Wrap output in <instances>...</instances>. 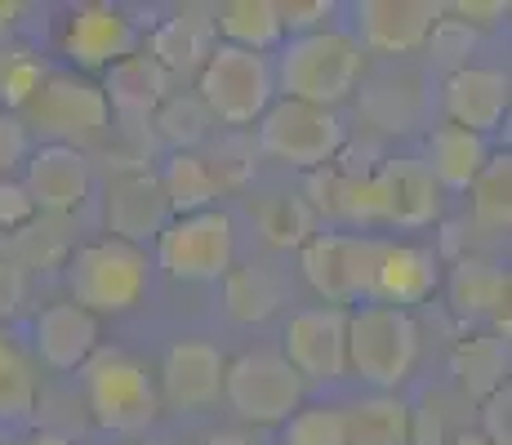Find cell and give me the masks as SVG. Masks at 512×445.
<instances>
[{
    "instance_id": "obj_1",
    "label": "cell",
    "mask_w": 512,
    "mask_h": 445,
    "mask_svg": "<svg viewBox=\"0 0 512 445\" xmlns=\"http://www.w3.org/2000/svg\"><path fill=\"white\" fill-rule=\"evenodd\" d=\"M361 72H366V49L352 41V32L321 27V32L290 36L281 45V58L272 67V85L290 103H312L334 112L357 89Z\"/></svg>"
},
{
    "instance_id": "obj_2",
    "label": "cell",
    "mask_w": 512,
    "mask_h": 445,
    "mask_svg": "<svg viewBox=\"0 0 512 445\" xmlns=\"http://www.w3.org/2000/svg\"><path fill=\"white\" fill-rule=\"evenodd\" d=\"M152 285V263L139 245L125 241H90L67 259V290H72V303L85 308L90 316H116L130 312L134 303L147 294Z\"/></svg>"
},
{
    "instance_id": "obj_3",
    "label": "cell",
    "mask_w": 512,
    "mask_h": 445,
    "mask_svg": "<svg viewBox=\"0 0 512 445\" xmlns=\"http://www.w3.org/2000/svg\"><path fill=\"white\" fill-rule=\"evenodd\" d=\"M272 63L268 54L254 49H236V45H214L205 67L196 72V98L205 103L210 121L223 125H254L263 112L272 107Z\"/></svg>"
},
{
    "instance_id": "obj_4",
    "label": "cell",
    "mask_w": 512,
    "mask_h": 445,
    "mask_svg": "<svg viewBox=\"0 0 512 445\" xmlns=\"http://www.w3.org/2000/svg\"><path fill=\"white\" fill-rule=\"evenodd\" d=\"M419 361V325L410 312L366 303L348 312V370L374 388H397Z\"/></svg>"
},
{
    "instance_id": "obj_5",
    "label": "cell",
    "mask_w": 512,
    "mask_h": 445,
    "mask_svg": "<svg viewBox=\"0 0 512 445\" xmlns=\"http://www.w3.org/2000/svg\"><path fill=\"white\" fill-rule=\"evenodd\" d=\"M18 121L27 125V134H45L49 143L58 147H76L81 152L85 143H98L112 125V107H107L103 89L85 76H45L41 89L27 98V107L18 112Z\"/></svg>"
},
{
    "instance_id": "obj_6",
    "label": "cell",
    "mask_w": 512,
    "mask_h": 445,
    "mask_svg": "<svg viewBox=\"0 0 512 445\" xmlns=\"http://www.w3.org/2000/svg\"><path fill=\"white\" fill-rule=\"evenodd\" d=\"M85 401L90 419L107 432H143L161 414V392L152 374L125 352H94L85 361Z\"/></svg>"
},
{
    "instance_id": "obj_7",
    "label": "cell",
    "mask_w": 512,
    "mask_h": 445,
    "mask_svg": "<svg viewBox=\"0 0 512 445\" xmlns=\"http://www.w3.org/2000/svg\"><path fill=\"white\" fill-rule=\"evenodd\" d=\"M343 138H348V130H343L339 112H330V107L277 98L259 116V152H268L272 161L303 174L334 165V156L343 152Z\"/></svg>"
},
{
    "instance_id": "obj_8",
    "label": "cell",
    "mask_w": 512,
    "mask_h": 445,
    "mask_svg": "<svg viewBox=\"0 0 512 445\" xmlns=\"http://www.w3.org/2000/svg\"><path fill=\"white\" fill-rule=\"evenodd\" d=\"M236 259V227L223 210L179 214L156 236V263L174 281H223Z\"/></svg>"
},
{
    "instance_id": "obj_9",
    "label": "cell",
    "mask_w": 512,
    "mask_h": 445,
    "mask_svg": "<svg viewBox=\"0 0 512 445\" xmlns=\"http://www.w3.org/2000/svg\"><path fill=\"white\" fill-rule=\"evenodd\" d=\"M223 397L245 423H285L303 405V379L281 352L254 348L223 365Z\"/></svg>"
},
{
    "instance_id": "obj_10",
    "label": "cell",
    "mask_w": 512,
    "mask_h": 445,
    "mask_svg": "<svg viewBox=\"0 0 512 445\" xmlns=\"http://www.w3.org/2000/svg\"><path fill=\"white\" fill-rule=\"evenodd\" d=\"M383 241L348 232H317L303 245V276L326 299V308H343L352 299L374 294V267H379Z\"/></svg>"
},
{
    "instance_id": "obj_11",
    "label": "cell",
    "mask_w": 512,
    "mask_h": 445,
    "mask_svg": "<svg viewBox=\"0 0 512 445\" xmlns=\"http://www.w3.org/2000/svg\"><path fill=\"white\" fill-rule=\"evenodd\" d=\"M285 365L299 379L334 383L348 374V312L343 308H303L285 325Z\"/></svg>"
},
{
    "instance_id": "obj_12",
    "label": "cell",
    "mask_w": 512,
    "mask_h": 445,
    "mask_svg": "<svg viewBox=\"0 0 512 445\" xmlns=\"http://www.w3.org/2000/svg\"><path fill=\"white\" fill-rule=\"evenodd\" d=\"M357 41L361 49L374 54H410L423 49L437 27V18L446 14V5L437 0H361L357 9Z\"/></svg>"
},
{
    "instance_id": "obj_13",
    "label": "cell",
    "mask_w": 512,
    "mask_h": 445,
    "mask_svg": "<svg viewBox=\"0 0 512 445\" xmlns=\"http://www.w3.org/2000/svg\"><path fill=\"white\" fill-rule=\"evenodd\" d=\"M139 49V27L121 14L116 5H76L63 23V54L85 72L98 67H116L121 58H130Z\"/></svg>"
},
{
    "instance_id": "obj_14",
    "label": "cell",
    "mask_w": 512,
    "mask_h": 445,
    "mask_svg": "<svg viewBox=\"0 0 512 445\" xmlns=\"http://www.w3.org/2000/svg\"><path fill=\"white\" fill-rule=\"evenodd\" d=\"M27 174H23V187L32 196V205L49 219H63V214L81 210L90 201V187H94V174H90V161L85 152L76 147H58V143H45L27 156Z\"/></svg>"
},
{
    "instance_id": "obj_15",
    "label": "cell",
    "mask_w": 512,
    "mask_h": 445,
    "mask_svg": "<svg viewBox=\"0 0 512 445\" xmlns=\"http://www.w3.org/2000/svg\"><path fill=\"white\" fill-rule=\"evenodd\" d=\"M103 219L107 236L125 245H139L147 236H161V227L170 223V205H165L161 178L152 170H134V174H112L103 192Z\"/></svg>"
},
{
    "instance_id": "obj_16",
    "label": "cell",
    "mask_w": 512,
    "mask_h": 445,
    "mask_svg": "<svg viewBox=\"0 0 512 445\" xmlns=\"http://www.w3.org/2000/svg\"><path fill=\"white\" fill-rule=\"evenodd\" d=\"M223 352L205 339H179L161 365V401L174 410H205L223 397Z\"/></svg>"
},
{
    "instance_id": "obj_17",
    "label": "cell",
    "mask_w": 512,
    "mask_h": 445,
    "mask_svg": "<svg viewBox=\"0 0 512 445\" xmlns=\"http://www.w3.org/2000/svg\"><path fill=\"white\" fill-rule=\"evenodd\" d=\"M508 76L499 67H459L446 76L441 103H446V121L459 125L468 134L486 138L490 130H499L508 116Z\"/></svg>"
},
{
    "instance_id": "obj_18",
    "label": "cell",
    "mask_w": 512,
    "mask_h": 445,
    "mask_svg": "<svg viewBox=\"0 0 512 445\" xmlns=\"http://www.w3.org/2000/svg\"><path fill=\"white\" fill-rule=\"evenodd\" d=\"M32 348L49 370H85V361L98 352V316L67 303H49L32 321Z\"/></svg>"
},
{
    "instance_id": "obj_19",
    "label": "cell",
    "mask_w": 512,
    "mask_h": 445,
    "mask_svg": "<svg viewBox=\"0 0 512 445\" xmlns=\"http://www.w3.org/2000/svg\"><path fill=\"white\" fill-rule=\"evenodd\" d=\"M441 272H437V259L432 250L423 245H397V241H383L379 250V267H374V294L370 303H383V308H419L423 299H432L437 290Z\"/></svg>"
},
{
    "instance_id": "obj_20",
    "label": "cell",
    "mask_w": 512,
    "mask_h": 445,
    "mask_svg": "<svg viewBox=\"0 0 512 445\" xmlns=\"http://www.w3.org/2000/svg\"><path fill=\"white\" fill-rule=\"evenodd\" d=\"M383 192V223L392 227H428L441 219V187L423 161H383L379 170Z\"/></svg>"
},
{
    "instance_id": "obj_21",
    "label": "cell",
    "mask_w": 512,
    "mask_h": 445,
    "mask_svg": "<svg viewBox=\"0 0 512 445\" xmlns=\"http://www.w3.org/2000/svg\"><path fill=\"white\" fill-rule=\"evenodd\" d=\"M219 45V32H214V9L205 5H183L174 18H165L152 32V45L147 54L165 67V76H196L210 58V49Z\"/></svg>"
},
{
    "instance_id": "obj_22",
    "label": "cell",
    "mask_w": 512,
    "mask_h": 445,
    "mask_svg": "<svg viewBox=\"0 0 512 445\" xmlns=\"http://www.w3.org/2000/svg\"><path fill=\"white\" fill-rule=\"evenodd\" d=\"M98 89H103L107 107L121 112V121H152V112L170 98V76L147 49H134L130 58L107 67V81Z\"/></svg>"
},
{
    "instance_id": "obj_23",
    "label": "cell",
    "mask_w": 512,
    "mask_h": 445,
    "mask_svg": "<svg viewBox=\"0 0 512 445\" xmlns=\"http://www.w3.org/2000/svg\"><path fill=\"white\" fill-rule=\"evenodd\" d=\"M490 152H486V138L481 134H468L459 125H437L428 134V174L437 178L441 192H468L472 178L486 170Z\"/></svg>"
},
{
    "instance_id": "obj_24",
    "label": "cell",
    "mask_w": 512,
    "mask_h": 445,
    "mask_svg": "<svg viewBox=\"0 0 512 445\" xmlns=\"http://www.w3.org/2000/svg\"><path fill=\"white\" fill-rule=\"evenodd\" d=\"M446 290H450V308L459 316H495L508 308L512 276H508V267L464 254V259L455 263V272H450Z\"/></svg>"
},
{
    "instance_id": "obj_25",
    "label": "cell",
    "mask_w": 512,
    "mask_h": 445,
    "mask_svg": "<svg viewBox=\"0 0 512 445\" xmlns=\"http://www.w3.org/2000/svg\"><path fill=\"white\" fill-rule=\"evenodd\" d=\"M450 370H455L464 397L486 401L490 392L508 388V343H499L495 334H468L450 352Z\"/></svg>"
},
{
    "instance_id": "obj_26",
    "label": "cell",
    "mask_w": 512,
    "mask_h": 445,
    "mask_svg": "<svg viewBox=\"0 0 512 445\" xmlns=\"http://www.w3.org/2000/svg\"><path fill=\"white\" fill-rule=\"evenodd\" d=\"M348 445H410V405L392 392L343 405Z\"/></svg>"
},
{
    "instance_id": "obj_27",
    "label": "cell",
    "mask_w": 512,
    "mask_h": 445,
    "mask_svg": "<svg viewBox=\"0 0 512 445\" xmlns=\"http://www.w3.org/2000/svg\"><path fill=\"white\" fill-rule=\"evenodd\" d=\"M214 32L223 36V45L263 54L281 41L277 0H228V5L214 9Z\"/></svg>"
},
{
    "instance_id": "obj_28",
    "label": "cell",
    "mask_w": 512,
    "mask_h": 445,
    "mask_svg": "<svg viewBox=\"0 0 512 445\" xmlns=\"http://www.w3.org/2000/svg\"><path fill=\"white\" fill-rule=\"evenodd\" d=\"M161 178V192H165V205H170V219L179 214H201V210H214V196H219V183H214L210 165L205 156L196 152H174L165 161V170L156 174Z\"/></svg>"
},
{
    "instance_id": "obj_29",
    "label": "cell",
    "mask_w": 512,
    "mask_h": 445,
    "mask_svg": "<svg viewBox=\"0 0 512 445\" xmlns=\"http://www.w3.org/2000/svg\"><path fill=\"white\" fill-rule=\"evenodd\" d=\"M254 223H259V236L277 250H303V245L317 236V214L308 210L303 196H263V201L250 205Z\"/></svg>"
},
{
    "instance_id": "obj_30",
    "label": "cell",
    "mask_w": 512,
    "mask_h": 445,
    "mask_svg": "<svg viewBox=\"0 0 512 445\" xmlns=\"http://www.w3.org/2000/svg\"><path fill=\"white\" fill-rule=\"evenodd\" d=\"M223 294H228V312L232 321L241 325H254V321H268L281 303V281L277 272H268L263 263H245V267H232L223 276Z\"/></svg>"
},
{
    "instance_id": "obj_31",
    "label": "cell",
    "mask_w": 512,
    "mask_h": 445,
    "mask_svg": "<svg viewBox=\"0 0 512 445\" xmlns=\"http://www.w3.org/2000/svg\"><path fill=\"white\" fill-rule=\"evenodd\" d=\"M472 223L481 232L499 236L512 227V161L508 156H490L486 170L472 178Z\"/></svg>"
},
{
    "instance_id": "obj_32",
    "label": "cell",
    "mask_w": 512,
    "mask_h": 445,
    "mask_svg": "<svg viewBox=\"0 0 512 445\" xmlns=\"http://www.w3.org/2000/svg\"><path fill=\"white\" fill-rule=\"evenodd\" d=\"M36 410V365L32 356L0 330V423H23Z\"/></svg>"
},
{
    "instance_id": "obj_33",
    "label": "cell",
    "mask_w": 512,
    "mask_h": 445,
    "mask_svg": "<svg viewBox=\"0 0 512 445\" xmlns=\"http://www.w3.org/2000/svg\"><path fill=\"white\" fill-rule=\"evenodd\" d=\"M45 76H49V67H45V58L36 54V49L0 41V103H5L14 116L23 112L27 98L41 89Z\"/></svg>"
},
{
    "instance_id": "obj_34",
    "label": "cell",
    "mask_w": 512,
    "mask_h": 445,
    "mask_svg": "<svg viewBox=\"0 0 512 445\" xmlns=\"http://www.w3.org/2000/svg\"><path fill=\"white\" fill-rule=\"evenodd\" d=\"M152 130L161 134L165 143L179 147V152H187V147L201 143L205 130H210V112H205V103L196 98V89L192 94H174L170 89V98L152 112Z\"/></svg>"
},
{
    "instance_id": "obj_35",
    "label": "cell",
    "mask_w": 512,
    "mask_h": 445,
    "mask_svg": "<svg viewBox=\"0 0 512 445\" xmlns=\"http://www.w3.org/2000/svg\"><path fill=\"white\" fill-rule=\"evenodd\" d=\"M281 445H348L343 405H299L285 419Z\"/></svg>"
},
{
    "instance_id": "obj_36",
    "label": "cell",
    "mask_w": 512,
    "mask_h": 445,
    "mask_svg": "<svg viewBox=\"0 0 512 445\" xmlns=\"http://www.w3.org/2000/svg\"><path fill=\"white\" fill-rule=\"evenodd\" d=\"M334 219L374 227L383 223V192H379V174H352L339 170V201H334Z\"/></svg>"
},
{
    "instance_id": "obj_37",
    "label": "cell",
    "mask_w": 512,
    "mask_h": 445,
    "mask_svg": "<svg viewBox=\"0 0 512 445\" xmlns=\"http://www.w3.org/2000/svg\"><path fill=\"white\" fill-rule=\"evenodd\" d=\"M205 165H210L219 192L223 187H245L250 183V174H254V143H245V138H228V143L214 147V156Z\"/></svg>"
},
{
    "instance_id": "obj_38",
    "label": "cell",
    "mask_w": 512,
    "mask_h": 445,
    "mask_svg": "<svg viewBox=\"0 0 512 445\" xmlns=\"http://www.w3.org/2000/svg\"><path fill=\"white\" fill-rule=\"evenodd\" d=\"M472 45H477V32H468L464 23H455V18H446V14L437 18V27H432V36H428L432 58H437V63H446L450 72H459V67H468Z\"/></svg>"
},
{
    "instance_id": "obj_39",
    "label": "cell",
    "mask_w": 512,
    "mask_h": 445,
    "mask_svg": "<svg viewBox=\"0 0 512 445\" xmlns=\"http://www.w3.org/2000/svg\"><path fill=\"white\" fill-rule=\"evenodd\" d=\"M330 14H334V5H330V0H277L281 32H294V36L321 32Z\"/></svg>"
},
{
    "instance_id": "obj_40",
    "label": "cell",
    "mask_w": 512,
    "mask_h": 445,
    "mask_svg": "<svg viewBox=\"0 0 512 445\" xmlns=\"http://www.w3.org/2000/svg\"><path fill=\"white\" fill-rule=\"evenodd\" d=\"M481 437L490 445H512V392L499 388L481 401Z\"/></svg>"
},
{
    "instance_id": "obj_41",
    "label": "cell",
    "mask_w": 512,
    "mask_h": 445,
    "mask_svg": "<svg viewBox=\"0 0 512 445\" xmlns=\"http://www.w3.org/2000/svg\"><path fill=\"white\" fill-rule=\"evenodd\" d=\"M27 147H32L27 125L14 112H0V178H9V170L27 161Z\"/></svg>"
},
{
    "instance_id": "obj_42",
    "label": "cell",
    "mask_w": 512,
    "mask_h": 445,
    "mask_svg": "<svg viewBox=\"0 0 512 445\" xmlns=\"http://www.w3.org/2000/svg\"><path fill=\"white\" fill-rule=\"evenodd\" d=\"M36 214L32 196H27V187L18 183V178H0V227H27V219Z\"/></svg>"
},
{
    "instance_id": "obj_43",
    "label": "cell",
    "mask_w": 512,
    "mask_h": 445,
    "mask_svg": "<svg viewBox=\"0 0 512 445\" xmlns=\"http://www.w3.org/2000/svg\"><path fill=\"white\" fill-rule=\"evenodd\" d=\"M446 14H455V23H464L468 32H477V27H495L508 18V0H459V5H450Z\"/></svg>"
},
{
    "instance_id": "obj_44",
    "label": "cell",
    "mask_w": 512,
    "mask_h": 445,
    "mask_svg": "<svg viewBox=\"0 0 512 445\" xmlns=\"http://www.w3.org/2000/svg\"><path fill=\"white\" fill-rule=\"evenodd\" d=\"M450 432H446V414H441L437 397L423 401V414L410 410V445H441Z\"/></svg>"
},
{
    "instance_id": "obj_45",
    "label": "cell",
    "mask_w": 512,
    "mask_h": 445,
    "mask_svg": "<svg viewBox=\"0 0 512 445\" xmlns=\"http://www.w3.org/2000/svg\"><path fill=\"white\" fill-rule=\"evenodd\" d=\"M27 299V276H23V263L5 259L0 254V321H9Z\"/></svg>"
},
{
    "instance_id": "obj_46",
    "label": "cell",
    "mask_w": 512,
    "mask_h": 445,
    "mask_svg": "<svg viewBox=\"0 0 512 445\" xmlns=\"http://www.w3.org/2000/svg\"><path fill=\"white\" fill-rule=\"evenodd\" d=\"M441 445H490V441L481 437L477 428H455V432H450V437L441 441Z\"/></svg>"
},
{
    "instance_id": "obj_47",
    "label": "cell",
    "mask_w": 512,
    "mask_h": 445,
    "mask_svg": "<svg viewBox=\"0 0 512 445\" xmlns=\"http://www.w3.org/2000/svg\"><path fill=\"white\" fill-rule=\"evenodd\" d=\"M205 445H254L250 437H245V432H214V437H205Z\"/></svg>"
},
{
    "instance_id": "obj_48",
    "label": "cell",
    "mask_w": 512,
    "mask_h": 445,
    "mask_svg": "<svg viewBox=\"0 0 512 445\" xmlns=\"http://www.w3.org/2000/svg\"><path fill=\"white\" fill-rule=\"evenodd\" d=\"M18 14H23V5H0V32H5V27L14 23Z\"/></svg>"
},
{
    "instance_id": "obj_49",
    "label": "cell",
    "mask_w": 512,
    "mask_h": 445,
    "mask_svg": "<svg viewBox=\"0 0 512 445\" xmlns=\"http://www.w3.org/2000/svg\"><path fill=\"white\" fill-rule=\"evenodd\" d=\"M5 445H32V441H5Z\"/></svg>"
},
{
    "instance_id": "obj_50",
    "label": "cell",
    "mask_w": 512,
    "mask_h": 445,
    "mask_svg": "<svg viewBox=\"0 0 512 445\" xmlns=\"http://www.w3.org/2000/svg\"><path fill=\"white\" fill-rule=\"evenodd\" d=\"M0 445H5V441H0Z\"/></svg>"
}]
</instances>
